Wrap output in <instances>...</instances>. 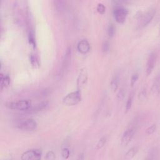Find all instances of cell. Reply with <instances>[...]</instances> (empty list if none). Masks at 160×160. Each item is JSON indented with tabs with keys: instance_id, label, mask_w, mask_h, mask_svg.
Instances as JSON below:
<instances>
[{
	"instance_id": "18",
	"label": "cell",
	"mask_w": 160,
	"mask_h": 160,
	"mask_svg": "<svg viewBox=\"0 0 160 160\" xmlns=\"http://www.w3.org/2000/svg\"><path fill=\"white\" fill-rule=\"evenodd\" d=\"M106 137H102L99 141L98 142H97L96 144V149H101L106 144Z\"/></svg>"
},
{
	"instance_id": "31",
	"label": "cell",
	"mask_w": 160,
	"mask_h": 160,
	"mask_svg": "<svg viewBox=\"0 0 160 160\" xmlns=\"http://www.w3.org/2000/svg\"><path fill=\"white\" fill-rule=\"evenodd\" d=\"M84 154H81L78 158L76 159V160H84Z\"/></svg>"
},
{
	"instance_id": "8",
	"label": "cell",
	"mask_w": 160,
	"mask_h": 160,
	"mask_svg": "<svg viewBox=\"0 0 160 160\" xmlns=\"http://www.w3.org/2000/svg\"><path fill=\"white\" fill-rule=\"evenodd\" d=\"M88 81V71L86 68L81 69L77 79V87L78 90L82 89L85 86Z\"/></svg>"
},
{
	"instance_id": "22",
	"label": "cell",
	"mask_w": 160,
	"mask_h": 160,
	"mask_svg": "<svg viewBox=\"0 0 160 160\" xmlns=\"http://www.w3.org/2000/svg\"><path fill=\"white\" fill-rule=\"evenodd\" d=\"M70 155V151L68 148H64L61 150V156L64 159H67L69 158Z\"/></svg>"
},
{
	"instance_id": "32",
	"label": "cell",
	"mask_w": 160,
	"mask_h": 160,
	"mask_svg": "<svg viewBox=\"0 0 160 160\" xmlns=\"http://www.w3.org/2000/svg\"><path fill=\"white\" fill-rule=\"evenodd\" d=\"M146 160H151V159H146Z\"/></svg>"
},
{
	"instance_id": "30",
	"label": "cell",
	"mask_w": 160,
	"mask_h": 160,
	"mask_svg": "<svg viewBox=\"0 0 160 160\" xmlns=\"http://www.w3.org/2000/svg\"><path fill=\"white\" fill-rule=\"evenodd\" d=\"M124 95H125V91H124V90L123 89H121L119 91V92H118V94H117V97H118V98L119 100H122V99L124 98Z\"/></svg>"
},
{
	"instance_id": "17",
	"label": "cell",
	"mask_w": 160,
	"mask_h": 160,
	"mask_svg": "<svg viewBox=\"0 0 160 160\" xmlns=\"http://www.w3.org/2000/svg\"><path fill=\"white\" fill-rule=\"evenodd\" d=\"M134 91H132L129 96H128V98L127 99V101H126V106H125V112H128L131 108V106H132V99H133V97H134Z\"/></svg>"
},
{
	"instance_id": "16",
	"label": "cell",
	"mask_w": 160,
	"mask_h": 160,
	"mask_svg": "<svg viewBox=\"0 0 160 160\" xmlns=\"http://www.w3.org/2000/svg\"><path fill=\"white\" fill-rule=\"evenodd\" d=\"M1 90L4 88L7 87L10 82V79L9 76H3L2 74H1Z\"/></svg>"
},
{
	"instance_id": "15",
	"label": "cell",
	"mask_w": 160,
	"mask_h": 160,
	"mask_svg": "<svg viewBox=\"0 0 160 160\" xmlns=\"http://www.w3.org/2000/svg\"><path fill=\"white\" fill-rule=\"evenodd\" d=\"M119 76L118 74H115L112 77L110 83V86L112 91L114 92L117 90L119 85Z\"/></svg>"
},
{
	"instance_id": "28",
	"label": "cell",
	"mask_w": 160,
	"mask_h": 160,
	"mask_svg": "<svg viewBox=\"0 0 160 160\" xmlns=\"http://www.w3.org/2000/svg\"><path fill=\"white\" fill-rule=\"evenodd\" d=\"M109 42L108 41H104V43L102 44V50L103 52H106L109 51Z\"/></svg>"
},
{
	"instance_id": "7",
	"label": "cell",
	"mask_w": 160,
	"mask_h": 160,
	"mask_svg": "<svg viewBox=\"0 0 160 160\" xmlns=\"http://www.w3.org/2000/svg\"><path fill=\"white\" fill-rule=\"evenodd\" d=\"M157 59H158V55L155 52H152L149 55L147 63H146V74L147 76H149L152 72V71H153L157 61Z\"/></svg>"
},
{
	"instance_id": "14",
	"label": "cell",
	"mask_w": 160,
	"mask_h": 160,
	"mask_svg": "<svg viewBox=\"0 0 160 160\" xmlns=\"http://www.w3.org/2000/svg\"><path fill=\"white\" fill-rule=\"evenodd\" d=\"M138 152V149L136 147H133L129 149L126 152V153L124 156V160H131L136 155Z\"/></svg>"
},
{
	"instance_id": "27",
	"label": "cell",
	"mask_w": 160,
	"mask_h": 160,
	"mask_svg": "<svg viewBox=\"0 0 160 160\" xmlns=\"http://www.w3.org/2000/svg\"><path fill=\"white\" fill-rule=\"evenodd\" d=\"M138 78H139V74L138 72H135L132 75L131 78V82H130V84L131 86H134V84L136 83Z\"/></svg>"
},
{
	"instance_id": "21",
	"label": "cell",
	"mask_w": 160,
	"mask_h": 160,
	"mask_svg": "<svg viewBox=\"0 0 160 160\" xmlns=\"http://www.w3.org/2000/svg\"><path fill=\"white\" fill-rule=\"evenodd\" d=\"M156 129V124H152L149 127H148L146 130V134L148 135H151L153 134Z\"/></svg>"
},
{
	"instance_id": "6",
	"label": "cell",
	"mask_w": 160,
	"mask_h": 160,
	"mask_svg": "<svg viewBox=\"0 0 160 160\" xmlns=\"http://www.w3.org/2000/svg\"><path fill=\"white\" fill-rule=\"evenodd\" d=\"M128 13V9L121 6H118L114 10V15L116 21L119 23H122L124 22Z\"/></svg>"
},
{
	"instance_id": "2",
	"label": "cell",
	"mask_w": 160,
	"mask_h": 160,
	"mask_svg": "<svg viewBox=\"0 0 160 160\" xmlns=\"http://www.w3.org/2000/svg\"><path fill=\"white\" fill-rule=\"evenodd\" d=\"M81 99L80 91L77 90L68 94L62 99V102L66 106H74Z\"/></svg>"
},
{
	"instance_id": "19",
	"label": "cell",
	"mask_w": 160,
	"mask_h": 160,
	"mask_svg": "<svg viewBox=\"0 0 160 160\" xmlns=\"http://www.w3.org/2000/svg\"><path fill=\"white\" fill-rule=\"evenodd\" d=\"M56 155L52 151H48L44 156L45 160H55Z\"/></svg>"
},
{
	"instance_id": "12",
	"label": "cell",
	"mask_w": 160,
	"mask_h": 160,
	"mask_svg": "<svg viewBox=\"0 0 160 160\" xmlns=\"http://www.w3.org/2000/svg\"><path fill=\"white\" fill-rule=\"evenodd\" d=\"M48 101H43L34 105L33 106H31L26 112L28 113H36L45 109L48 106Z\"/></svg>"
},
{
	"instance_id": "26",
	"label": "cell",
	"mask_w": 160,
	"mask_h": 160,
	"mask_svg": "<svg viewBox=\"0 0 160 160\" xmlns=\"http://www.w3.org/2000/svg\"><path fill=\"white\" fill-rule=\"evenodd\" d=\"M97 11L100 14H104L106 11V8L102 3H98L96 7Z\"/></svg>"
},
{
	"instance_id": "11",
	"label": "cell",
	"mask_w": 160,
	"mask_h": 160,
	"mask_svg": "<svg viewBox=\"0 0 160 160\" xmlns=\"http://www.w3.org/2000/svg\"><path fill=\"white\" fill-rule=\"evenodd\" d=\"M150 92L152 95L157 96L160 94V75L156 76L151 87Z\"/></svg>"
},
{
	"instance_id": "13",
	"label": "cell",
	"mask_w": 160,
	"mask_h": 160,
	"mask_svg": "<svg viewBox=\"0 0 160 160\" xmlns=\"http://www.w3.org/2000/svg\"><path fill=\"white\" fill-rule=\"evenodd\" d=\"M78 50L82 54H86L90 50V45L88 40L84 39L78 42L77 44Z\"/></svg>"
},
{
	"instance_id": "10",
	"label": "cell",
	"mask_w": 160,
	"mask_h": 160,
	"mask_svg": "<svg viewBox=\"0 0 160 160\" xmlns=\"http://www.w3.org/2000/svg\"><path fill=\"white\" fill-rule=\"evenodd\" d=\"M156 14V9L154 8H152L150 9L143 16L141 22V27L144 28L148 26Z\"/></svg>"
},
{
	"instance_id": "9",
	"label": "cell",
	"mask_w": 160,
	"mask_h": 160,
	"mask_svg": "<svg viewBox=\"0 0 160 160\" xmlns=\"http://www.w3.org/2000/svg\"><path fill=\"white\" fill-rule=\"evenodd\" d=\"M135 132H136V128L134 127H131L127 129L124 131L121 138V145L124 146H127L132 139L134 134H135Z\"/></svg>"
},
{
	"instance_id": "3",
	"label": "cell",
	"mask_w": 160,
	"mask_h": 160,
	"mask_svg": "<svg viewBox=\"0 0 160 160\" xmlns=\"http://www.w3.org/2000/svg\"><path fill=\"white\" fill-rule=\"evenodd\" d=\"M71 58V47L69 46L67 48L66 52L64 53V55L62 59L60 69L59 71V77L62 76L64 74V73H66V71L68 70V69L69 66Z\"/></svg>"
},
{
	"instance_id": "1",
	"label": "cell",
	"mask_w": 160,
	"mask_h": 160,
	"mask_svg": "<svg viewBox=\"0 0 160 160\" xmlns=\"http://www.w3.org/2000/svg\"><path fill=\"white\" fill-rule=\"evenodd\" d=\"M5 106L11 109L25 111H27L32 106L31 101L27 100V99L8 102L5 104Z\"/></svg>"
},
{
	"instance_id": "5",
	"label": "cell",
	"mask_w": 160,
	"mask_h": 160,
	"mask_svg": "<svg viewBox=\"0 0 160 160\" xmlns=\"http://www.w3.org/2000/svg\"><path fill=\"white\" fill-rule=\"evenodd\" d=\"M42 152L39 149H31L24 152L21 156V160H41Z\"/></svg>"
},
{
	"instance_id": "20",
	"label": "cell",
	"mask_w": 160,
	"mask_h": 160,
	"mask_svg": "<svg viewBox=\"0 0 160 160\" xmlns=\"http://www.w3.org/2000/svg\"><path fill=\"white\" fill-rule=\"evenodd\" d=\"M29 43L34 47H36V40H35V36H34V34L32 31H30L29 33Z\"/></svg>"
},
{
	"instance_id": "4",
	"label": "cell",
	"mask_w": 160,
	"mask_h": 160,
	"mask_svg": "<svg viewBox=\"0 0 160 160\" xmlns=\"http://www.w3.org/2000/svg\"><path fill=\"white\" fill-rule=\"evenodd\" d=\"M16 127L24 131H33L37 128V122L32 119H21L16 123Z\"/></svg>"
},
{
	"instance_id": "24",
	"label": "cell",
	"mask_w": 160,
	"mask_h": 160,
	"mask_svg": "<svg viewBox=\"0 0 160 160\" xmlns=\"http://www.w3.org/2000/svg\"><path fill=\"white\" fill-rule=\"evenodd\" d=\"M108 35L110 37H112L115 33V28L113 24L111 23L109 24V25L108 26Z\"/></svg>"
},
{
	"instance_id": "29",
	"label": "cell",
	"mask_w": 160,
	"mask_h": 160,
	"mask_svg": "<svg viewBox=\"0 0 160 160\" xmlns=\"http://www.w3.org/2000/svg\"><path fill=\"white\" fill-rule=\"evenodd\" d=\"M30 61H31V63L32 64V66H39V62H38V61L36 59V58L33 56L32 55L31 56V58H30Z\"/></svg>"
},
{
	"instance_id": "23",
	"label": "cell",
	"mask_w": 160,
	"mask_h": 160,
	"mask_svg": "<svg viewBox=\"0 0 160 160\" xmlns=\"http://www.w3.org/2000/svg\"><path fill=\"white\" fill-rule=\"evenodd\" d=\"M138 98H139V100H141V101L146 100V99L147 98V92H146V90L145 88L142 89L141 91L139 92Z\"/></svg>"
},
{
	"instance_id": "25",
	"label": "cell",
	"mask_w": 160,
	"mask_h": 160,
	"mask_svg": "<svg viewBox=\"0 0 160 160\" xmlns=\"http://www.w3.org/2000/svg\"><path fill=\"white\" fill-rule=\"evenodd\" d=\"M55 2V6L56 7V8L59 10V11H62L64 8H65V5L63 1H56L54 2Z\"/></svg>"
}]
</instances>
